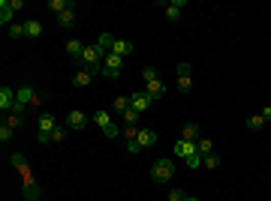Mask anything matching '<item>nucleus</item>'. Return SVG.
Wrapping results in <instances>:
<instances>
[{
    "label": "nucleus",
    "mask_w": 271,
    "mask_h": 201,
    "mask_svg": "<svg viewBox=\"0 0 271 201\" xmlns=\"http://www.w3.org/2000/svg\"><path fill=\"white\" fill-rule=\"evenodd\" d=\"M196 153H199V150H196V144H193V141H184V138H178V141H175V156H178V159H184V162H187V159H190V156H196Z\"/></svg>",
    "instance_id": "9b49d317"
},
{
    "label": "nucleus",
    "mask_w": 271,
    "mask_h": 201,
    "mask_svg": "<svg viewBox=\"0 0 271 201\" xmlns=\"http://www.w3.org/2000/svg\"><path fill=\"white\" fill-rule=\"evenodd\" d=\"M259 114H262V120H265V123H268V120H271V105H265V108H262V111H259Z\"/></svg>",
    "instance_id": "e433bc0d"
},
{
    "label": "nucleus",
    "mask_w": 271,
    "mask_h": 201,
    "mask_svg": "<svg viewBox=\"0 0 271 201\" xmlns=\"http://www.w3.org/2000/svg\"><path fill=\"white\" fill-rule=\"evenodd\" d=\"M136 144H139V150H142V147H154V144H157V132H154V129H139V141H136Z\"/></svg>",
    "instance_id": "412c9836"
},
{
    "label": "nucleus",
    "mask_w": 271,
    "mask_h": 201,
    "mask_svg": "<svg viewBox=\"0 0 271 201\" xmlns=\"http://www.w3.org/2000/svg\"><path fill=\"white\" fill-rule=\"evenodd\" d=\"M115 39H118V36H112V34H100V36H97V42H94V45L100 48L102 54H112V48H115Z\"/></svg>",
    "instance_id": "6ab92c4d"
},
{
    "label": "nucleus",
    "mask_w": 271,
    "mask_h": 201,
    "mask_svg": "<svg viewBox=\"0 0 271 201\" xmlns=\"http://www.w3.org/2000/svg\"><path fill=\"white\" fill-rule=\"evenodd\" d=\"M12 108H15V90L3 84V87H0V111H3V114H9Z\"/></svg>",
    "instance_id": "f8f14e48"
},
{
    "label": "nucleus",
    "mask_w": 271,
    "mask_h": 201,
    "mask_svg": "<svg viewBox=\"0 0 271 201\" xmlns=\"http://www.w3.org/2000/svg\"><path fill=\"white\" fill-rule=\"evenodd\" d=\"M75 18H78V6H72V9H67V12H61V15H58V24H61V27H67V30H72V27H75Z\"/></svg>",
    "instance_id": "2eb2a0df"
},
{
    "label": "nucleus",
    "mask_w": 271,
    "mask_h": 201,
    "mask_svg": "<svg viewBox=\"0 0 271 201\" xmlns=\"http://www.w3.org/2000/svg\"><path fill=\"white\" fill-rule=\"evenodd\" d=\"M67 54L78 63V60H82V54H85V42H82V39H67Z\"/></svg>",
    "instance_id": "dca6fc26"
},
{
    "label": "nucleus",
    "mask_w": 271,
    "mask_h": 201,
    "mask_svg": "<svg viewBox=\"0 0 271 201\" xmlns=\"http://www.w3.org/2000/svg\"><path fill=\"white\" fill-rule=\"evenodd\" d=\"M102 60H105V54H102L97 45H85V54H82L78 66H82V69H94V72H102Z\"/></svg>",
    "instance_id": "423d86ee"
},
{
    "label": "nucleus",
    "mask_w": 271,
    "mask_h": 201,
    "mask_svg": "<svg viewBox=\"0 0 271 201\" xmlns=\"http://www.w3.org/2000/svg\"><path fill=\"white\" fill-rule=\"evenodd\" d=\"M85 123H88V117H85L78 108H72V111L67 114V126H69V129H82Z\"/></svg>",
    "instance_id": "aec40b11"
},
{
    "label": "nucleus",
    "mask_w": 271,
    "mask_h": 201,
    "mask_svg": "<svg viewBox=\"0 0 271 201\" xmlns=\"http://www.w3.org/2000/svg\"><path fill=\"white\" fill-rule=\"evenodd\" d=\"M247 126H250L253 132H259V129L265 126V120H262V114H250V120H247Z\"/></svg>",
    "instance_id": "7c9ffc66"
},
{
    "label": "nucleus",
    "mask_w": 271,
    "mask_h": 201,
    "mask_svg": "<svg viewBox=\"0 0 271 201\" xmlns=\"http://www.w3.org/2000/svg\"><path fill=\"white\" fill-rule=\"evenodd\" d=\"M175 87H178V93H190L193 90V75H190V63L187 60L178 63V81H175Z\"/></svg>",
    "instance_id": "6e6552de"
},
{
    "label": "nucleus",
    "mask_w": 271,
    "mask_h": 201,
    "mask_svg": "<svg viewBox=\"0 0 271 201\" xmlns=\"http://www.w3.org/2000/svg\"><path fill=\"white\" fill-rule=\"evenodd\" d=\"M151 102H154V99H151L145 90H136V93H130V108H133V111H139V114H145V111L151 108Z\"/></svg>",
    "instance_id": "9d476101"
},
{
    "label": "nucleus",
    "mask_w": 271,
    "mask_h": 201,
    "mask_svg": "<svg viewBox=\"0 0 271 201\" xmlns=\"http://www.w3.org/2000/svg\"><path fill=\"white\" fill-rule=\"evenodd\" d=\"M12 135H15V129H12V126H6V123L0 120V141L6 144V141H12Z\"/></svg>",
    "instance_id": "2f4dec72"
},
{
    "label": "nucleus",
    "mask_w": 271,
    "mask_h": 201,
    "mask_svg": "<svg viewBox=\"0 0 271 201\" xmlns=\"http://www.w3.org/2000/svg\"><path fill=\"white\" fill-rule=\"evenodd\" d=\"M142 78H145V93H148L151 99H163V96H166V84H163L160 72H157L154 66L142 69Z\"/></svg>",
    "instance_id": "7ed1b4c3"
},
{
    "label": "nucleus",
    "mask_w": 271,
    "mask_h": 201,
    "mask_svg": "<svg viewBox=\"0 0 271 201\" xmlns=\"http://www.w3.org/2000/svg\"><path fill=\"white\" fill-rule=\"evenodd\" d=\"M202 165L205 168H217L220 165V156H217V153H208V156H202Z\"/></svg>",
    "instance_id": "473e14b6"
},
{
    "label": "nucleus",
    "mask_w": 271,
    "mask_h": 201,
    "mask_svg": "<svg viewBox=\"0 0 271 201\" xmlns=\"http://www.w3.org/2000/svg\"><path fill=\"white\" fill-rule=\"evenodd\" d=\"M163 6H166V18H169V21H178L187 3H184V0H172V3H163Z\"/></svg>",
    "instance_id": "a211bd4d"
},
{
    "label": "nucleus",
    "mask_w": 271,
    "mask_h": 201,
    "mask_svg": "<svg viewBox=\"0 0 271 201\" xmlns=\"http://www.w3.org/2000/svg\"><path fill=\"white\" fill-rule=\"evenodd\" d=\"M64 138H67V129H61V126H58V129L51 132V141H55V144H61Z\"/></svg>",
    "instance_id": "f704fd0d"
},
{
    "label": "nucleus",
    "mask_w": 271,
    "mask_h": 201,
    "mask_svg": "<svg viewBox=\"0 0 271 201\" xmlns=\"http://www.w3.org/2000/svg\"><path fill=\"white\" fill-rule=\"evenodd\" d=\"M3 123L12 126V129H18V126L24 123V114H21V111H9V114H3Z\"/></svg>",
    "instance_id": "a878e982"
},
{
    "label": "nucleus",
    "mask_w": 271,
    "mask_h": 201,
    "mask_svg": "<svg viewBox=\"0 0 271 201\" xmlns=\"http://www.w3.org/2000/svg\"><path fill=\"white\" fill-rule=\"evenodd\" d=\"M139 129H142V126H121V135L127 138V150H130V153H139V144H136V141H139Z\"/></svg>",
    "instance_id": "ddd939ff"
},
{
    "label": "nucleus",
    "mask_w": 271,
    "mask_h": 201,
    "mask_svg": "<svg viewBox=\"0 0 271 201\" xmlns=\"http://www.w3.org/2000/svg\"><path fill=\"white\" fill-rule=\"evenodd\" d=\"M94 75H97L94 69H82V66H78V72L72 75V84H75V87H91V81H94Z\"/></svg>",
    "instance_id": "4468645a"
},
{
    "label": "nucleus",
    "mask_w": 271,
    "mask_h": 201,
    "mask_svg": "<svg viewBox=\"0 0 271 201\" xmlns=\"http://www.w3.org/2000/svg\"><path fill=\"white\" fill-rule=\"evenodd\" d=\"M72 6H78V3H75V0H48V9H51L55 15L67 12V9H72Z\"/></svg>",
    "instance_id": "b1692460"
},
{
    "label": "nucleus",
    "mask_w": 271,
    "mask_h": 201,
    "mask_svg": "<svg viewBox=\"0 0 271 201\" xmlns=\"http://www.w3.org/2000/svg\"><path fill=\"white\" fill-rule=\"evenodd\" d=\"M12 15H15L12 0H0V24H3V27H9V24H12Z\"/></svg>",
    "instance_id": "f3484780"
},
{
    "label": "nucleus",
    "mask_w": 271,
    "mask_h": 201,
    "mask_svg": "<svg viewBox=\"0 0 271 201\" xmlns=\"http://www.w3.org/2000/svg\"><path fill=\"white\" fill-rule=\"evenodd\" d=\"M199 162H202V153H196V156H190V159H187L184 165L190 168V171H196V168H199Z\"/></svg>",
    "instance_id": "72a5a7b5"
},
{
    "label": "nucleus",
    "mask_w": 271,
    "mask_h": 201,
    "mask_svg": "<svg viewBox=\"0 0 271 201\" xmlns=\"http://www.w3.org/2000/svg\"><path fill=\"white\" fill-rule=\"evenodd\" d=\"M196 150H199L202 156L214 153V141H211V138H199V141H196Z\"/></svg>",
    "instance_id": "c756f323"
},
{
    "label": "nucleus",
    "mask_w": 271,
    "mask_h": 201,
    "mask_svg": "<svg viewBox=\"0 0 271 201\" xmlns=\"http://www.w3.org/2000/svg\"><path fill=\"white\" fill-rule=\"evenodd\" d=\"M184 198H187V195H184L181 189H172L169 192V201H184Z\"/></svg>",
    "instance_id": "c9c22d12"
},
{
    "label": "nucleus",
    "mask_w": 271,
    "mask_h": 201,
    "mask_svg": "<svg viewBox=\"0 0 271 201\" xmlns=\"http://www.w3.org/2000/svg\"><path fill=\"white\" fill-rule=\"evenodd\" d=\"M12 111H45L42 108V93L36 90V87H31V84H24V87H18L15 90V108Z\"/></svg>",
    "instance_id": "f03ea898"
},
{
    "label": "nucleus",
    "mask_w": 271,
    "mask_h": 201,
    "mask_svg": "<svg viewBox=\"0 0 271 201\" xmlns=\"http://www.w3.org/2000/svg\"><path fill=\"white\" fill-rule=\"evenodd\" d=\"M24 36L39 39V36H42V21H39V18H28V21H24Z\"/></svg>",
    "instance_id": "4be33fe9"
},
{
    "label": "nucleus",
    "mask_w": 271,
    "mask_h": 201,
    "mask_svg": "<svg viewBox=\"0 0 271 201\" xmlns=\"http://www.w3.org/2000/svg\"><path fill=\"white\" fill-rule=\"evenodd\" d=\"M6 36H9V39H24V21H21V24L12 21V24L6 27Z\"/></svg>",
    "instance_id": "c85d7f7f"
},
{
    "label": "nucleus",
    "mask_w": 271,
    "mask_h": 201,
    "mask_svg": "<svg viewBox=\"0 0 271 201\" xmlns=\"http://www.w3.org/2000/svg\"><path fill=\"white\" fill-rule=\"evenodd\" d=\"M121 72H124V57L105 54V60H102V75H105V78H118Z\"/></svg>",
    "instance_id": "1a4fd4ad"
},
{
    "label": "nucleus",
    "mask_w": 271,
    "mask_h": 201,
    "mask_svg": "<svg viewBox=\"0 0 271 201\" xmlns=\"http://www.w3.org/2000/svg\"><path fill=\"white\" fill-rule=\"evenodd\" d=\"M9 162H12V168H15L18 177H21V195H24V201H39V183H36L31 165L24 162V156H21V153H12Z\"/></svg>",
    "instance_id": "f257e3e1"
},
{
    "label": "nucleus",
    "mask_w": 271,
    "mask_h": 201,
    "mask_svg": "<svg viewBox=\"0 0 271 201\" xmlns=\"http://www.w3.org/2000/svg\"><path fill=\"white\" fill-rule=\"evenodd\" d=\"M181 138H184V141H193V144H196V141L202 138V135H199V126H196V123H184V126H181Z\"/></svg>",
    "instance_id": "5701e85b"
},
{
    "label": "nucleus",
    "mask_w": 271,
    "mask_h": 201,
    "mask_svg": "<svg viewBox=\"0 0 271 201\" xmlns=\"http://www.w3.org/2000/svg\"><path fill=\"white\" fill-rule=\"evenodd\" d=\"M94 123L102 129V135H105V138H118V135H121V126L115 123L112 111H102V108H100V111H94Z\"/></svg>",
    "instance_id": "39448f33"
},
{
    "label": "nucleus",
    "mask_w": 271,
    "mask_h": 201,
    "mask_svg": "<svg viewBox=\"0 0 271 201\" xmlns=\"http://www.w3.org/2000/svg\"><path fill=\"white\" fill-rule=\"evenodd\" d=\"M151 177H154V183H169V177H175V162L172 159H157L154 168H151Z\"/></svg>",
    "instance_id": "0eeeda50"
},
{
    "label": "nucleus",
    "mask_w": 271,
    "mask_h": 201,
    "mask_svg": "<svg viewBox=\"0 0 271 201\" xmlns=\"http://www.w3.org/2000/svg\"><path fill=\"white\" fill-rule=\"evenodd\" d=\"M139 117H142L139 111H133V108H127V111L121 114V123H124V126H139Z\"/></svg>",
    "instance_id": "cd10ccee"
},
{
    "label": "nucleus",
    "mask_w": 271,
    "mask_h": 201,
    "mask_svg": "<svg viewBox=\"0 0 271 201\" xmlns=\"http://www.w3.org/2000/svg\"><path fill=\"white\" fill-rule=\"evenodd\" d=\"M127 108H130V96H115V99H112V114H118V117H121Z\"/></svg>",
    "instance_id": "bb28decb"
},
{
    "label": "nucleus",
    "mask_w": 271,
    "mask_h": 201,
    "mask_svg": "<svg viewBox=\"0 0 271 201\" xmlns=\"http://www.w3.org/2000/svg\"><path fill=\"white\" fill-rule=\"evenodd\" d=\"M55 129H58L55 114H51V111H39V114H36V138H39V144H48Z\"/></svg>",
    "instance_id": "20e7f679"
},
{
    "label": "nucleus",
    "mask_w": 271,
    "mask_h": 201,
    "mask_svg": "<svg viewBox=\"0 0 271 201\" xmlns=\"http://www.w3.org/2000/svg\"><path fill=\"white\" fill-rule=\"evenodd\" d=\"M184 201H199V198H190V195H187V198H184Z\"/></svg>",
    "instance_id": "4c0bfd02"
},
{
    "label": "nucleus",
    "mask_w": 271,
    "mask_h": 201,
    "mask_svg": "<svg viewBox=\"0 0 271 201\" xmlns=\"http://www.w3.org/2000/svg\"><path fill=\"white\" fill-rule=\"evenodd\" d=\"M112 54H118V57H127V54H133V42H127V39H115V48H112Z\"/></svg>",
    "instance_id": "393cba45"
}]
</instances>
